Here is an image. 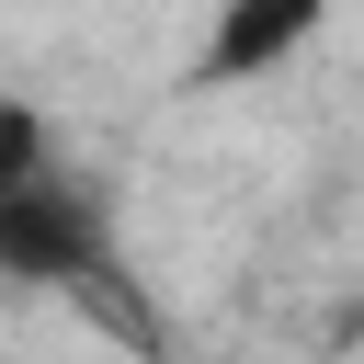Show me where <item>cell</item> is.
Listing matches in <instances>:
<instances>
[{"instance_id": "6da1fadb", "label": "cell", "mask_w": 364, "mask_h": 364, "mask_svg": "<svg viewBox=\"0 0 364 364\" xmlns=\"http://www.w3.org/2000/svg\"><path fill=\"white\" fill-rule=\"evenodd\" d=\"M0 284H34V296H68L91 318H114L125 341H148V296L125 273V239H114V205L91 182H68L57 159L34 182L0 193Z\"/></svg>"}, {"instance_id": "7a4b0ae2", "label": "cell", "mask_w": 364, "mask_h": 364, "mask_svg": "<svg viewBox=\"0 0 364 364\" xmlns=\"http://www.w3.org/2000/svg\"><path fill=\"white\" fill-rule=\"evenodd\" d=\"M318 11H330V0H216V23H205V46H193L182 91H239V80H273V68L318 34Z\"/></svg>"}, {"instance_id": "3957f363", "label": "cell", "mask_w": 364, "mask_h": 364, "mask_svg": "<svg viewBox=\"0 0 364 364\" xmlns=\"http://www.w3.org/2000/svg\"><path fill=\"white\" fill-rule=\"evenodd\" d=\"M34 171H46V114L34 102H0V193L34 182Z\"/></svg>"}]
</instances>
